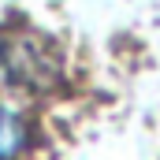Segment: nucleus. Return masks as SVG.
<instances>
[{"instance_id": "obj_2", "label": "nucleus", "mask_w": 160, "mask_h": 160, "mask_svg": "<svg viewBox=\"0 0 160 160\" xmlns=\"http://www.w3.org/2000/svg\"><path fill=\"white\" fill-rule=\"evenodd\" d=\"M26 149V119L0 101V160H19Z\"/></svg>"}, {"instance_id": "obj_1", "label": "nucleus", "mask_w": 160, "mask_h": 160, "mask_svg": "<svg viewBox=\"0 0 160 160\" xmlns=\"http://www.w3.org/2000/svg\"><path fill=\"white\" fill-rule=\"evenodd\" d=\"M0 75L15 89L41 93L60 78L56 48L34 30H8L0 34Z\"/></svg>"}]
</instances>
